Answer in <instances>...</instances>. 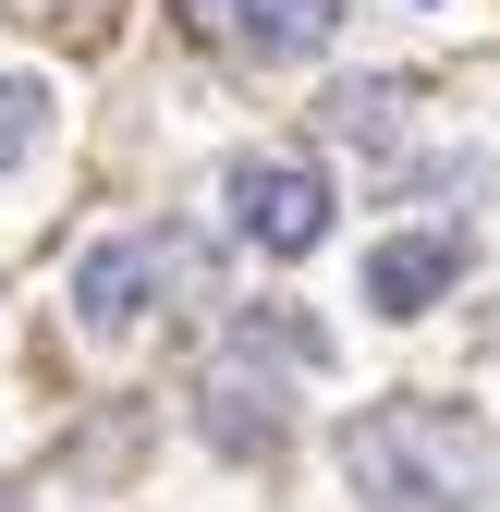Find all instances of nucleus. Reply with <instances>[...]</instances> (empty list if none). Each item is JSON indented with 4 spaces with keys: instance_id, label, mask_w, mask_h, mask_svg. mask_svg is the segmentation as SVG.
<instances>
[{
    "instance_id": "obj_1",
    "label": "nucleus",
    "mask_w": 500,
    "mask_h": 512,
    "mask_svg": "<svg viewBox=\"0 0 500 512\" xmlns=\"http://www.w3.org/2000/svg\"><path fill=\"white\" fill-rule=\"evenodd\" d=\"M342 476L366 512H500V439L452 403H379L342 427Z\"/></svg>"
},
{
    "instance_id": "obj_2",
    "label": "nucleus",
    "mask_w": 500,
    "mask_h": 512,
    "mask_svg": "<svg viewBox=\"0 0 500 512\" xmlns=\"http://www.w3.org/2000/svg\"><path fill=\"white\" fill-rule=\"evenodd\" d=\"M232 232L257 256H318L330 244V171L318 159H244L232 171Z\"/></svg>"
},
{
    "instance_id": "obj_3",
    "label": "nucleus",
    "mask_w": 500,
    "mask_h": 512,
    "mask_svg": "<svg viewBox=\"0 0 500 512\" xmlns=\"http://www.w3.org/2000/svg\"><path fill=\"white\" fill-rule=\"evenodd\" d=\"M159 281H183V244H147V232H122V244H98L86 269H74V305H86V330H135Z\"/></svg>"
},
{
    "instance_id": "obj_4",
    "label": "nucleus",
    "mask_w": 500,
    "mask_h": 512,
    "mask_svg": "<svg viewBox=\"0 0 500 512\" xmlns=\"http://www.w3.org/2000/svg\"><path fill=\"white\" fill-rule=\"evenodd\" d=\"M452 281H464V232H391L379 256H366V305L379 317H427Z\"/></svg>"
},
{
    "instance_id": "obj_5",
    "label": "nucleus",
    "mask_w": 500,
    "mask_h": 512,
    "mask_svg": "<svg viewBox=\"0 0 500 512\" xmlns=\"http://www.w3.org/2000/svg\"><path fill=\"white\" fill-rule=\"evenodd\" d=\"M196 427H208V452H232V464H257V452H281V378L232 354V366L208 378V415H196Z\"/></svg>"
},
{
    "instance_id": "obj_6",
    "label": "nucleus",
    "mask_w": 500,
    "mask_h": 512,
    "mask_svg": "<svg viewBox=\"0 0 500 512\" xmlns=\"http://www.w3.org/2000/svg\"><path fill=\"white\" fill-rule=\"evenodd\" d=\"M232 13H244V37H257L269 61H305V49H330L342 0H232Z\"/></svg>"
},
{
    "instance_id": "obj_7",
    "label": "nucleus",
    "mask_w": 500,
    "mask_h": 512,
    "mask_svg": "<svg viewBox=\"0 0 500 512\" xmlns=\"http://www.w3.org/2000/svg\"><path fill=\"white\" fill-rule=\"evenodd\" d=\"M37 135H49V86L37 74H0V171H13Z\"/></svg>"
},
{
    "instance_id": "obj_8",
    "label": "nucleus",
    "mask_w": 500,
    "mask_h": 512,
    "mask_svg": "<svg viewBox=\"0 0 500 512\" xmlns=\"http://www.w3.org/2000/svg\"><path fill=\"white\" fill-rule=\"evenodd\" d=\"M342 135H366V147H391V135H403V86H391V74H366V86H342Z\"/></svg>"
},
{
    "instance_id": "obj_9",
    "label": "nucleus",
    "mask_w": 500,
    "mask_h": 512,
    "mask_svg": "<svg viewBox=\"0 0 500 512\" xmlns=\"http://www.w3.org/2000/svg\"><path fill=\"white\" fill-rule=\"evenodd\" d=\"M0 512H13V500H0Z\"/></svg>"
}]
</instances>
